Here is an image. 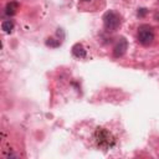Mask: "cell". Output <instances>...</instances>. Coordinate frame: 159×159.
<instances>
[{
  "instance_id": "5",
  "label": "cell",
  "mask_w": 159,
  "mask_h": 159,
  "mask_svg": "<svg viewBox=\"0 0 159 159\" xmlns=\"http://www.w3.org/2000/svg\"><path fill=\"white\" fill-rule=\"evenodd\" d=\"M72 53H73L76 57H78V58L86 57V50H84V47H83L81 43L73 45V47H72Z\"/></svg>"
},
{
  "instance_id": "1",
  "label": "cell",
  "mask_w": 159,
  "mask_h": 159,
  "mask_svg": "<svg viewBox=\"0 0 159 159\" xmlns=\"http://www.w3.org/2000/svg\"><path fill=\"white\" fill-rule=\"evenodd\" d=\"M103 25L107 31H116L120 26V15L113 10L107 11L103 15Z\"/></svg>"
},
{
  "instance_id": "3",
  "label": "cell",
  "mask_w": 159,
  "mask_h": 159,
  "mask_svg": "<svg viewBox=\"0 0 159 159\" xmlns=\"http://www.w3.org/2000/svg\"><path fill=\"white\" fill-rule=\"evenodd\" d=\"M154 40V32L152 31V29L147 25H142L138 30V41L144 45V46H148L153 42Z\"/></svg>"
},
{
  "instance_id": "9",
  "label": "cell",
  "mask_w": 159,
  "mask_h": 159,
  "mask_svg": "<svg viewBox=\"0 0 159 159\" xmlns=\"http://www.w3.org/2000/svg\"><path fill=\"white\" fill-rule=\"evenodd\" d=\"M147 14V10L145 9H139V11H138V15L139 16H144Z\"/></svg>"
},
{
  "instance_id": "4",
  "label": "cell",
  "mask_w": 159,
  "mask_h": 159,
  "mask_svg": "<svg viewBox=\"0 0 159 159\" xmlns=\"http://www.w3.org/2000/svg\"><path fill=\"white\" fill-rule=\"evenodd\" d=\"M127 48H128V42H127V40H125L124 37H120V39L117 41L116 46L113 47V55H114V57H122V56L125 53Z\"/></svg>"
},
{
  "instance_id": "2",
  "label": "cell",
  "mask_w": 159,
  "mask_h": 159,
  "mask_svg": "<svg viewBox=\"0 0 159 159\" xmlns=\"http://www.w3.org/2000/svg\"><path fill=\"white\" fill-rule=\"evenodd\" d=\"M96 142L99 148H109L113 145L114 139L108 130H106L103 128H98L96 130Z\"/></svg>"
},
{
  "instance_id": "7",
  "label": "cell",
  "mask_w": 159,
  "mask_h": 159,
  "mask_svg": "<svg viewBox=\"0 0 159 159\" xmlns=\"http://www.w3.org/2000/svg\"><path fill=\"white\" fill-rule=\"evenodd\" d=\"M1 29H2L4 32L10 34V32L14 30V22H12V20H5V21H2Z\"/></svg>"
},
{
  "instance_id": "10",
  "label": "cell",
  "mask_w": 159,
  "mask_h": 159,
  "mask_svg": "<svg viewBox=\"0 0 159 159\" xmlns=\"http://www.w3.org/2000/svg\"><path fill=\"white\" fill-rule=\"evenodd\" d=\"M82 1H88V0H82Z\"/></svg>"
},
{
  "instance_id": "8",
  "label": "cell",
  "mask_w": 159,
  "mask_h": 159,
  "mask_svg": "<svg viewBox=\"0 0 159 159\" xmlns=\"http://www.w3.org/2000/svg\"><path fill=\"white\" fill-rule=\"evenodd\" d=\"M61 45L60 40H55V39H47L46 40V46H50V47H58Z\"/></svg>"
},
{
  "instance_id": "6",
  "label": "cell",
  "mask_w": 159,
  "mask_h": 159,
  "mask_svg": "<svg viewBox=\"0 0 159 159\" xmlns=\"http://www.w3.org/2000/svg\"><path fill=\"white\" fill-rule=\"evenodd\" d=\"M17 7H19V4L16 1H10V2H7L6 7H5V14L12 16V15H15Z\"/></svg>"
}]
</instances>
